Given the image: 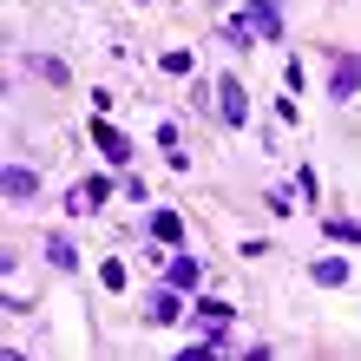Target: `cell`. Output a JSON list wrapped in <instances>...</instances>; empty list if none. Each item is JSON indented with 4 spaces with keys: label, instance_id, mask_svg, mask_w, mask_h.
Instances as JSON below:
<instances>
[{
    "label": "cell",
    "instance_id": "ba28073f",
    "mask_svg": "<svg viewBox=\"0 0 361 361\" xmlns=\"http://www.w3.org/2000/svg\"><path fill=\"white\" fill-rule=\"evenodd\" d=\"M309 276H315L322 289H342V283H348V263H342V257H315V263H309Z\"/></svg>",
    "mask_w": 361,
    "mask_h": 361
},
{
    "label": "cell",
    "instance_id": "8992f818",
    "mask_svg": "<svg viewBox=\"0 0 361 361\" xmlns=\"http://www.w3.org/2000/svg\"><path fill=\"white\" fill-rule=\"evenodd\" d=\"M92 145H99V152L112 158V164H125V158H132V138H125V132H112V125H92Z\"/></svg>",
    "mask_w": 361,
    "mask_h": 361
},
{
    "label": "cell",
    "instance_id": "8fae6325",
    "mask_svg": "<svg viewBox=\"0 0 361 361\" xmlns=\"http://www.w3.org/2000/svg\"><path fill=\"white\" fill-rule=\"evenodd\" d=\"M152 237H158V243H171V250H178V243H184V224L171 217V210H158V217H152Z\"/></svg>",
    "mask_w": 361,
    "mask_h": 361
},
{
    "label": "cell",
    "instance_id": "5b68a950",
    "mask_svg": "<svg viewBox=\"0 0 361 361\" xmlns=\"http://www.w3.org/2000/svg\"><path fill=\"white\" fill-rule=\"evenodd\" d=\"M164 276H171V289L197 295V283H204V263H197V257H171V269H164Z\"/></svg>",
    "mask_w": 361,
    "mask_h": 361
},
{
    "label": "cell",
    "instance_id": "4fadbf2b",
    "mask_svg": "<svg viewBox=\"0 0 361 361\" xmlns=\"http://www.w3.org/2000/svg\"><path fill=\"white\" fill-rule=\"evenodd\" d=\"M322 237H329V243H361V224H348V217H335V224L322 230Z\"/></svg>",
    "mask_w": 361,
    "mask_h": 361
},
{
    "label": "cell",
    "instance_id": "6da1fadb",
    "mask_svg": "<svg viewBox=\"0 0 361 361\" xmlns=\"http://www.w3.org/2000/svg\"><path fill=\"white\" fill-rule=\"evenodd\" d=\"M224 39H230V47H250V39H283V7H276V0H250V7L230 13Z\"/></svg>",
    "mask_w": 361,
    "mask_h": 361
},
{
    "label": "cell",
    "instance_id": "7a4b0ae2",
    "mask_svg": "<svg viewBox=\"0 0 361 361\" xmlns=\"http://www.w3.org/2000/svg\"><path fill=\"white\" fill-rule=\"evenodd\" d=\"M217 112L230 132H243L250 125V92H243V79H217Z\"/></svg>",
    "mask_w": 361,
    "mask_h": 361
},
{
    "label": "cell",
    "instance_id": "7c38bea8",
    "mask_svg": "<svg viewBox=\"0 0 361 361\" xmlns=\"http://www.w3.org/2000/svg\"><path fill=\"white\" fill-rule=\"evenodd\" d=\"M47 263H53V269H79V250H73L66 237H47Z\"/></svg>",
    "mask_w": 361,
    "mask_h": 361
},
{
    "label": "cell",
    "instance_id": "277c9868",
    "mask_svg": "<svg viewBox=\"0 0 361 361\" xmlns=\"http://www.w3.org/2000/svg\"><path fill=\"white\" fill-rule=\"evenodd\" d=\"M0 190H7L13 204H27L33 190H39V171H27V164H7V171H0Z\"/></svg>",
    "mask_w": 361,
    "mask_h": 361
},
{
    "label": "cell",
    "instance_id": "52a82bcc",
    "mask_svg": "<svg viewBox=\"0 0 361 361\" xmlns=\"http://www.w3.org/2000/svg\"><path fill=\"white\" fill-rule=\"evenodd\" d=\"M355 92H361V59H342L329 79V99H355Z\"/></svg>",
    "mask_w": 361,
    "mask_h": 361
},
{
    "label": "cell",
    "instance_id": "3957f363",
    "mask_svg": "<svg viewBox=\"0 0 361 361\" xmlns=\"http://www.w3.org/2000/svg\"><path fill=\"white\" fill-rule=\"evenodd\" d=\"M105 197H112V178H86V184L66 190V210H73V217H86V210H99Z\"/></svg>",
    "mask_w": 361,
    "mask_h": 361
},
{
    "label": "cell",
    "instance_id": "30bf717a",
    "mask_svg": "<svg viewBox=\"0 0 361 361\" xmlns=\"http://www.w3.org/2000/svg\"><path fill=\"white\" fill-rule=\"evenodd\" d=\"M27 66H33L39 79H47V86H66V79H73V73H66V59H53V53H47V59H39V53H33V59H27Z\"/></svg>",
    "mask_w": 361,
    "mask_h": 361
},
{
    "label": "cell",
    "instance_id": "9c48e42d",
    "mask_svg": "<svg viewBox=\"0 0 361 361\" xmlns=\"http://www.w3.org/2000/svg\"><path fill=\"white\" fill-rule=\"evenodd\" d=\"M178 295L184 289H158L152 302H145V322H178Z\"/></svg>",
    "mask_w": 361,
    "mask_h": 361
}]
</instances>
